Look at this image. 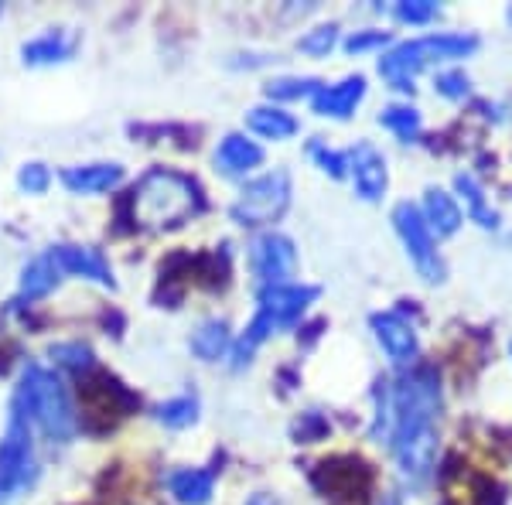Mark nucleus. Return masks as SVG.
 Instances as JSON below:
<instances>
[{
	"mask_svg": "<svg viewBox=\"0 0 512 505\" xmlns=\"http://www.w3.org/2000/svg\"><path fill=\"white\" fill-rule=\"evenodd\" d=\"M437 413H441V379L431 366H417L393 389V451L400 471L424 482L437 454Z\"/></svg>",
	"mask_w": 512,
	"mask_h": 505,
	"instance_id": "obj_1",
	"label": "nucleus"
},
{
	"mask_svg": "<svg viewBox=\"0 0 512 505\" xmlns=\"http://www.w3.org/2000/svg\"><path fill=\"white\" fill-rule=\"evenodd\" d=\"M198 205H202V195L195 181L168 168L147 171L134 188V215L140 226L151 229L181 226L188 215L198 212Z\"/></svg>",
	"mask_w": 512,
	"mask_h": 505,
	"instance_id": "obj_2",
	"label": "nucleus"
},
{
	"mask_svg": "<svg viewBox=\"0 0 512 505\" xmlns=\"http://www.w3.org/2000/svg\"><path fill=\"white\" fill-rule=\"evenodd\" d=\"M18 407L45 430L48 441L69 444L72 434H76V413H72L69 396H65L59 376H52L48 369H41V366L24 369L21 389H18Z\"/></svg>",
	"mask_w": 512,
	"mask_h": 505,
	"instance_id": "obj_3",
	"label": "nucleus"
},
{
	"mask_svg": "<svg viewBox=\"0 0 512 505\" xmlns=\"http://www.w3.org/2000/svg\"><path fill=\"white\" fill-rule=\"evenodd\" d=\"M478 48V38L472 35H427L407 45H396L390 55L379 59V76L390 79L393 89L400 93H414V79L420 69L444 59H465Z\"/></svg>",
	"mask_w": 512,
	"mask_h": 505,
	"instance_id": "obj_4",
	"label": "nucleus"
},
{
	"mask_svg": "<svg viewBox=\"0 0 512 505\" xmlns=\"http://www.w3.org/2000/svg\"><path fill=\"white\" fill-rule=\"evenodd\" d=\"M38 478L35 451H31V434H28V413L14 403L11 424L0 441V505L14 502L21 492H28Z\"/></svg>",
	"mask_w": 512,
	"mask_h": 505,
	"instance_id": "obj_5",
	"label": "nucleus"
},
{
	"mask_svg": "<svg viewBox=\"0 0 512 505\" xmlns=\"http://www.w3.org/2000/svg\"><path fill=\"white\" fill-rule=\"evenodd\" d=\"M287 205H291V181H287L284 171H274V175L250 181L239 192L229 215L239 226H263V222H277Z\"/></svg>",
	"mask_w": 512,
	"mask_h": 505,
	"instance_id": "obj_6",
	"label": "nucleus"
},
{
	"mask_svg": "<svg viewBox=\"0 0 512 505\" xmlns=\"http://www.w3.org/2000/svg\"><path fill=\"white\" fill-rule=\"evenodd\" d=\"M393 226H396V233H400L403 246H407L414 267L420 270V277H424L427 284H441L444 263H441V256H437V243H434L431 229H427V222H424V215H420L417 205H410V202L396 205Z\"/></svg>",
	"mask_w": 512,
	"mask_h": 505,
	"instance_id": "obj_7",
	"label": "nucleus"
},
{
	"mask_svg": "<svg viewBox=\"0 0 512 505\" xmlns=\"http://www.w3.org/2000/svg\"><path fill=\"white\" fill-rule=\"evenodd\" d=\"M250 263H253V273L260 277L263 287H280L297 267L294 243L280 233L256 236L253 246H250Z\"/></svg>",
	"mask_w": 512,
	"mask_h": 505,
	"instance_id": "obj_8",
	"label": "nucleus"
},
{
	"mask_svg": "<svg viewBox=\"0 0 512 505\" xmlns=\"http://www.w3.org/2000/svg\"><path fill=\"white\" fill-rule=\"evenodd\" d=\"M318 297V287H301V284H280V287H263L260 291V314L277 328L294 325L308 304Z\"/></svg>",
	"mask_w": 512,
	"mask_h": 505,
	"instance_id": "obj_9",
	"label": "nucleus"
},
{
	"mask_svg": "<svg viewBox=\"0 0 512 505\" xmlns=\"http://www.w3.org/2000/svg\"><path fill=\"white\" fill-rule=\"evenodd\" d=\"M318 488L332 499H352L362 505L369 488V471L359 461H325L318 471Z\"/></svg>",
	"mask_w": 512,
	"mask_h": 505,
	"instance_id": "obj_10",
	"label": "nucleus"
},
{
	"mask_svg": "<svg viewBox=\"0 0 512 505\" xmlns=\"http://www.w3.org/2000/svg\"><path fill=\"white\" fill-rule=\"evenodd\" d=\"M349 171L355 178V192H359L366 202H376V198H383L386 192V181H390V175H386V157L376 151L373 144H355L349 151Z\"/></svg>",
	"mask_w": 512,
	"mask_h": 505,
	"instance_id": "obj_11",
	"label": "nucleus"
},
{
	"mask_svg": "<svg viewBox=\"0 0 512 505\" xmlns=\"http://www.w3.org/2000/svg\"><path fill=\"white\" fill-rule=\"evenodd\" d=\"M373 328L379 345L396 366H407L417 359V331L400 318V314H373Z\"/></svg>",
	"mask_w": 512,
	"mask_h": 505,
	"instance_id": "obj_12",
	"label": "nucleus"
},
{
	"mask_svg": "<svg viewBox=\"0 0 512 505\" xmlns=\"http://www.w3.org/2000/svg\"><path fill=\"white\" fill-rule=\"evenodd\" d=\"M362 96H366V79L349 76L345 82H338V86H321L318 93L311 96V103H315V113H321V117L345 120L355 113V106L362 103Z\"/></svg>",
	"mask_w": 512,
	"mask_h": 505,
	"instance_id": "obj_13",
	"label": "nucleus"
},
{
	"mask_svg": "<svg viewBox=\"0 0 512 505\" xmlns=\"http://www.w3.org/2000/svg\"><path fill=\"white\" fill-rule=\"evenodd\" d=\"M48 256H52L59 273H76V277H89L103 287H113V273L106 267V260L89 246H55Z\"/></svg>",
	"mask_w": 512,
	"mask_h": 505,
	"instance_id": "obj_14",
	"label": "nucleus"
},
{
	"mask_svg": "<svg viewBox=\"0 0 512 505\" xmlns=\"http://www.w3.org/2000/svg\"><path fill=\"white\" fill-rule=\"evenodd\" d=\"M123 178L120 164H86V168H65L62 171V185L76 195H96V192H110L117 188Z\"/></svg>",
	"mask_w": 512,
	"mask_h": 505,
	"instance_id": "obj_15",
	"label": "nucleus"
},
{
	"mask_svg": "<svg viewBox=\"0 0 512 505\" xmlns=\"http://www.w3.org/2000/svg\"><path fill=\"white\" fill-rule=\"evenodd\" d=\"M212 488H216V471L185 468L171 475V495H175L181 505H209Z\"/></svg>",
	"mask_w": 512,
	"mask_h": 505,
	"instance_id": "obj_16",
	"label": "nucleus"
},
{
	"mask_svg": "<svg viewBox=\"0 0 512 505\" xmlns=\"http://www.w3.org/2000/svg\"><path fill=\"white\" fill-rule=\"evenodd\" d=\"M424 222L427 229H437V236H454L461 229V209L458 202L441 192V188H431V192L424 195Z\"/></svg>",
	"mask_w": 512,
	"mask_h": 505,
	"instance_id": "obj_17",
	"label": "nucleus"
},
{
	"mask_svg": "<svg viewBox=\"0 0 512 505\" xmlns=\"http://www.w3.org/2000/svg\"><path fill=\"white\" fill-rule=\"evenodd\" d=\"M260 161H263V151L253 144V140H246L243 134H229L216 154V164L226 171V175H243V171L256 168Z\"/></svg>",
	"mask_w": 512,
	"mask_h": 505,
	"instance_id": "obj_18",
	"label": "nucleus"
},
{
	"mask_svg": "<svg viewBox=\"0 0 512 505\" xmlns=\"http://www.w3.org/2000/svg\"><path fill=\"white\" fill-rule=\"evenodd\" d=\"M246 123H250L253 134L270 137V140H287L297 134V120L291 113L277 110V106H256V110H250Z\"/></svg>",
	"mask_w": 512,
	"mask_h": 505,
	"instance_id": "obj_19",
	"label": "nucleus"
},
{
	"mask_svg": "<svg viewBox=\"0 0 512 505\" xmlns=\"http://www.w3.org/2000/svg\"><path fill=\"white\" fill-rule=\"evenodd\" d=\"M55 284H59V267L52 263V256H41L31 267H24L18 301H38V297H45Z\"/></svg>",
	"mask_w": 512,
	"mask_h": 505,
	"instance_id": "obj_20",
	"label": "nucleus"
},
{
	"mask_svg": "<svg viewBox=\"0 0 512 505\" xmlns=\"http://www.w3.org/2000/svg\"><path fill=\"white\" fill-rule=\"evenodd\" d=\"M72 38H65L62 31H52V35H41L35 41L24 45V62L31 65H48V62H62L72 55Z\"/></svg>",
	"mask_w": 512,
	"mask_h": 505,
	"instance_id": "obj_21",
	"label": "nucleus"
},
{
	"mask_svg": "<svg viewBox=\"0 0 512 505\" xmlns=\"http://www.w3.org/2000/svg\"><path fill=\"white\" fill-rule=\"evenodd\" d=\"M229 349V325L226 321H205L192 335V352L205 362H216Z\"/></svg>",
	"mask_w": 512,
	"mask_h": 505,
	"instance_id": "obj_22",
	"label": "nucleus"
},
{
	"mask_svg": "<svg viewBox=\"0 0 512 505\" xmlns=\"http://www.w3.org/2000/svg\"><path fill=\"white\" fill-rule=\"evenodd\" d=\"M458 192L465 195V202H468V215L478 222L482 229H495L499 226V215H495L489 205H485V195H482V188H478V181L472 175H458Z\"/></svg>",
	"mask_w": 512,
	"mask_h": 505,
	"instance_id": "obj_23",
	"label": "nucleus"
},
{
	"mask_svg": "<svg viewBox=\"0 0 512 505\" xmlns=\"http://www.w3.org/2000/svg\"><path fill=\"white\" fill-rule=\"evenodd\" d=\"M379 123H383L386 130H393L396 137L410 140V137H417V130H420V113L414 106H390L386 113H379Z\"/></svg>",
	"mask_w": 512,
	"mask_h": 505,
	"instance_id": "obj_24",
	"label": "nucleus"
},
{
	"mask_svg": "<svg viewBox=\"0 0 512 505\" xmlns=\"http://www.w3.org/2000/svg\"><path fill=\"white\" fill-rule=\"evenodd\" d=\"M195 413H198V403H195V396H178V400H171V403H161L158 407V420L164 427H188V424H195Z\"/></svg>",
	"mask_w": 512,
	"mask_h": 505,
	"instance_id": "obj_25",
	"label": "nucleus"
},
{
	"mask_svg": "<svg viewBox=\"0 0 512 505\" xmlns=\"http://www.w3.org/2000/svg\"><path fill=\"white\" fill-rule=\"evenodd\" d=\"M321 89L318 79H277L267 86L270 99H301V96H315Z\"/></svg>",
	"mask_w": 512,
	"mask_h": 505,
	"instance_id": "obj_26",
	"label": "nucleus"
},
{
	"mask_svg": "<svg viewBox=\"0 0 512 505\" xmlns=\"http://www.w3.org/2000/svg\"><path fill=\"white\" fill-rule=\"evenodd\" d=\"M437 11H441V7H437L434 0H403V4L393 7L396 21H403V24H427L437 18Z\"/></svg>",
	"mask_w": 512,
	"mask_h": 505,
	"instance_id": "obj_27",
	"label": "nucleus"
},
{
	"mask_svg": "<svg viewBox=\"0 0 512 505\" xmlns=\"http://www.w3.org/2000/svg\"><path fill=\"white\" fill-rule=\"evenodd\" d=\"M52 359L59 362V366H65V369H72V372H89V369H93V352H89L86 345H55Z\"/></svg>",
	"mask_w": 512,
	"mask_h": 505,
	"instance_id": "obj_28",
	"label": "nucleus"
},
{
	"mask_svg": "<svg viewBox=\"0 0 512 505\" xmlns=\"http://www.w3.org/2000/svg\"><path fill=\"white\" fill-rule=\"evenodd\" d=\"M335 38H338L335 24H325V28H315L311 35H304L301 41H297V48H301V52H308V55H328V52H332V45H335Z\"/></svg>",
	"mask_w": 512,
	"mask_h": 505,
	"instance_id": "obj_29",
	"label": "nucleus"
},
{
	"mask_svg": "<svg viewBox=\"0 0 512 505\" xmlns=\"http://www.w3.org/2000/svg\"><path fill=\"white\" fill-rule=\"evenodd\" d=\"M48 181H52V175H48L45 164H24L21 175H18V185H21L28 195H41V192L48 188Z\"/></svg>",
	"mask_w": 512,
	"mask_h": 505,
	"instance_id": "obj_30",
	"label": "nucleus"
},
{
	"mask_svg": "<svg viewBox=\"0 0 512 505\" xmlns=\"http://www.w3.org/2000/svg\"><path fill=\"white\" fill-rule=\"evenodd\" d=\"M311 154H315V161L321 164V171H328L332 178H345L349 157H342V154H335V151H325L321 144H311Z\"/></svg>",
	"mask_w": 512,
	"mask_h": 505,
	"instance_id": "obj_31",
	"label": "nucleus"
},
{
	"mask_svg": "<svg viewBox=\"0 0 512 505\" xmlns=\"http://www.w3.org/2000/svg\"><path fill=\"white\" fill-rule=\"evenodd\" d=\"M386 41H390L386 31H359V35L345 38V52L359 55V52H369V48H383Z\"/></svg>",
	"mask_w": 512,
	"mask_h": 505,
	"instance_id": "obj_32",
	"label": "nucleus"
},
{
	"mask_svg": "<svg viewBox=\"0 0 512 505\" xmlns=\"http://www.w3.org/2000/svg\"><path fill=\"white\" fill-rule=\"evenodd\" d=\"M437 89L451 99H461L468 93V79L461 76V72H444V76H437Z\"/></svg>",
	"mask_w": 512,
	"mask_h": 505,
	"instance_id": "obj_33",
	"label": "nucleus"
},
{
	"mask_svg": "<svg viewBox=\"0 0 512 505\" xmlns=\"http://www.w3.org/2000/svg\"><path fill=\"white\" fill-rule=\"evenodd\" d=\"M246 505H277V502H274V499H267V495H253V499L246 502Z\"/></svg>",
	"mask_w": 512,
	"mask_h": 505,
	"instance_id": "obj_34",
	"label": "nucleus"
},
{
	"mask_svg": "<svg viewBox=\"0 0 512 505\" xmlns=\"http://www.w3.org/2000/svg\"><path fill=\"white\" fill-rule=\"evenodd\" d=\"M509 18H512V11H509Z\"/></svg>",
	"mask_w": 512,
	"mask_h": 505,
	"instance_id": "obj_35",
	"label": "nucleus"
},
{
	"mask_svg": "<svg viewBox=\"0 0 512 505\" xmlns=\"http://www.w3.org/2000/svg\"><path fill=\"white\" fill-rule=\"evenodd\" d=\"M390 505H396V502H390Z\"/></svg>",
	"mask_w": 512,
	"mask_h": 505,
	"instance_id": "obj_36",
	"label": "nucleus"
}]
</instances>
